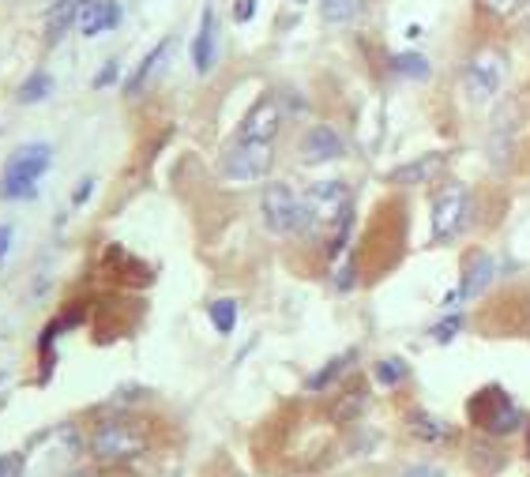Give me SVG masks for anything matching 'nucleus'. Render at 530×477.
<instances>
[{
	"label": "nucleus",
	"mask_w": 530,
	"mask_h": 477,
	"mask_svg": "<svg viewBox=\"0 0 530 477\" xmlns=\"http://www.w3.org/2000/svg\"><path fill=\"white\" fill-rule=\"evenodd\" d=\"M170 46H173L170 38H162V42H158V46L151 49L147 57H143L140 68H136V72H132V79H128V87H125L128 94H140L143 87H147V83L155 79V72L162 68V64H166V57H170Z\"/></svg>",
	"instance_id": "dca6fc26"
},
{
	"label": "nucleus",
	"mask_w": 530,
	"mask_h": 477,
	"mask_svg": "<svg viewBox=\"0 0 530 477\" xmlns=\"http://www.w3.org/2000/svg\"><path fill=\"white\" fill-rule=\"evenodd\" d=\"M91 188H94V181H91V177H87V181H83V185L76 188V203H87V196H91Z\"/></svg>",
	"instance_id": "2f4dec72"
},
{
	"label": "nucleus",
	"mask_w": 530,
	"mask_h": 477,
	"mask_svg": "<svg viewBox=\"0 0 530 477\" xmlns=\"http://www.w3.org/2000/svg\"><path fill=\"white\" fill-rule=\"evenodd\" d=\"M294 4H309V0H294Z\"/></svg>",
	"instance_id": "72a5a7b5"
},
{
	"label": "nucleus",
	"mask_w": 530,
	"mask_h": 477,
	"mask_svg": "<svg viewBox=\"0 0 530 477\" xmlns=\"http://www.w3.org/2000/svg\"><path fill=\"white\" fill-rule=\"evenodd\" d=\"M121 16H125V12H121L117 0H91L83 19H79V31L87 34V38H98V34H106V31H117V27H121Z\"/></svg>",
	"instance_id": "4468645a"
},
{
	"label": "nucleus",
	"mask_w": 530,
	"mask_h": 477,
	"mask_svg": "<svg viewBox=\"0 0 530 477\" xmlns=\"http://www.w3.org/2000/svg\"><path fill=\"white\" fill-rule=\"evenodd\" d=\"M49 162H53V151L46 143H23L12 151L8 166H4V177H0V196L4 200H31L38 192V181L46 177Z\"/></svg>",
	"instance_id": "f03ea898"
},
{
	"label": "nucleus",
	"mask_w": 530,
	"mask_h": 477,
	"mask_svg": "<svg viewBox=\"0 0 530 477\" xmlns=\"http://www.w3.org/2000/svg\"><path fill=\"white\" fill-rule=\"evenodd\" d=\"M49 94H53V76H49V72H34V76H27L19 83L16 98L23 106H34V102H42Z\"/></svg>",
	"instance_id": "aec40b11"
},
{
	"label": "nucleus",
	"mask_w": 530,
	"mask_h": 477,
	"mask_svg": "<svg viewBox=\"0 0 530 477\" xmlns=\"http://www.w3.org/2000/svg\"><path fill=\"white\" fill-rule=\"evenodd\" d=\"M282 128V109L275 98H260L256 106L245 113V121H241V132L237 139H245V143H275Z\"/></svg>",
	"instance_id": "1a4fd4ad"
},
{
	"label": "nucleus",
	"mask_w": 530,
	"mask_h": 477,
	"mask_svg": "<svg viewBox=\"0 0 530 477\" xmlns=\"http://www.w3.org/2000/svg\"><path fill=\"white\" fill-rule=\"evenodd\" d=\"M343 154L346 143L339 136V128H331V124H312L301 136V162H309V166H324V162H335Z\"/></svg>",
	"instance_id": "9d476101"
},
{
	"label": "nucleus",
	"mask_w": 530,
	"mask_h": 477,
	"mask_svg": "<svg viewBox=\"0 0 530 477\" xmlns=\"http://www.w3.org/2000/svg\"><path fill=\"white\" fill-rule=\"evenodd\" d=\"M68 477H98V474H91V470H76V474H68Z\"/></svg>",
	"instance_id": "473e14b6"
},
{
	"label": "nucleus",
	"mask_w": 530,
	"mask_h": 477,
	"mask_svg": "<svg viewBox=\"0 0 530 477\" xmlns=\"http://www.w3.org/2000/svg\"><path fill=\"white\" fill-rule=\"evenodd\" d=\"M207 316H211V324H215L219 335H230L237 327V301L234 297H219V301H211Z\"/></svg>",
	"instance_id": "4be33fe9"
},
{
	"label": "nucleus",
	"mask_w": 530,
	"mask_h": 477,
	"mask_svg": "<svg viewBox=\"0 0 530 477\" xmlns=\"http://www.w3.org/2000/svg\"><path fill=\"white\" fill-rule=\"evenodd\" d=\"M252 12H256V0H237V4H234V19H237V23H249Z\"/></svg>",
	"instance_id": "c756f323"
},
{
	"label": "nucleus",
	"mask_w": 530,
	"mask_h": 477,
	"mask_svg": "<svg viewBox=\"0 0 530 477\" xmlns=\"http://www.w3.org/2000/svg\"><path fill=\"white\" fill-rule=\"evenodd\" d=\"M470 417L478 421V429H485L489 436H508L523 425V414H519V406H515L500 387H485L474 395L470 402Z\"/></svg>",
	"instance_id": "0eeeda50"
},
{
	"label": "nucleus",
	"mask_w": 530,
	"mask_h": 477,
	"mask_svg": "<svg viewBox=\"0 0 530 477\" xmlns=\"http://www.w3.org/2000/svg\"><path fill=\"white\" fill-rule=\"evenodd\" d=\"M305 200V215H309V233L312 230H331V252H339L343 241L350 237L354 226V200H350V188L343 181H316L309 185V192L301 196Z\"/></svg>",
	"instance_id": "f257e3e1"
},
{
	"label": "nucleus",
	"mask_w": 530,
	"mask_h": 477,
	"mask_svg": "<svg viewBox=\"0 0 530 477\" xmlns=\"http://www.w3.org/2000/svg\"><path fill=\"white\" fill-rule=\"evenodd\" d=\"M504 76H508L504 53H500L497 46H485V49H478L467 61V68H463V91H467V98L474 106H485V102H493L500 94Z\"/></svg>",
	"instance_id": "20e7f679"
},
{
	"label": "nucleus",
	"mask_w": 530,
	"mask_h": 477,
	"mask_svg": "<svg viewBox=\"0 0 530 477\" xmlns=\"http://www.w3.org/2000/svg\"><path fill=\"white\" fill-rule=\"evenodd\" d=\"M117 76H121V64L110 61L106 68H102V72H98V76H94V87H98V91H102V87H113V83H117Z\"/></svg>",
	"instance_id": "cd10ccee"
},
{
	"label": "nucleus",
	"mask_w": 530,
	"mask_h": 477,
	"mask_svg": "<svg viewBox=\"0 0 530 477\" xmlns=\"http://www.w3.org/2000/svg\"><path fill=\"white\" fill-rule=\"evenodd\" d=\"M448 166V158L444 154H421L414 162H406L399 170L388 173V185H399V188H418V185H429V181H437L440 173Z\"/></svg>",
	"instance_id": "f8f14e48"
},
{
	"label": "nucleus",
	"mask_w": 530,
	"mask_h": 477,
	"mask_svg": "<svg viewBox=\"0 0 530 477\" xmlns=\"http://www.w3.org/2000/svg\"><path fill=\"white\" fill-rule=\"evenodd\" d=\"M429 218H433V241H452V237H459L470 218V188L459 185V181H448L433 196Z\"/></svg>",
	"instance_id": "423d86ee"
},
{
	"label": "nucleus",
	"mask_w": 530,
	"mask_h": 477,
	"mask_svg": "<svg viewBox=\"0 0 530 477\" xmlns=\"http://www.w3.org/2000/svg\"><path fill=\"white\" fill-rule=\"evenodd\" d=\"M91 451L102 462H132L147 451V436L132 421H102L91 432Z\"/></svg>",
	"instance_id": "39448f33"
},
{
	"label": "nucleus",
	"mask_w": 530,
	"mask_h": 477,
	"mask_svg": "<svg viewBox=\"0 0 530 477\" xmlns=\"http://www.w3.org/2000/svg\"><path fill=\"white\" fill-rule=\"evenodd\" d=\"M365 12V0H320V16L328 23H354Z\"/></svg>",
	"instance_id": "6ab92c4d"
},
{
	"label": "nucleus",
	"mask_w": 530,
	"mask_h": 477,
	"mask_svg": "<svg viewBox=\"0 0 530 477\" xmlns=\"http://www.w3.org/2000/svg\"><path fill=\"white\" fill-rule=\"evenodd\" d=\"M403 477H444V470L437 466H429V462H414V466H406Z\"/></svg>",
	"instance_id": "c85d7f7f"
},
{
	"label": "nucleus",
	"mask_w": 530,
	"mask_h": 477,
	"mask_svg": "<svg viewBox=\"0 0 530 477\" xmlns=\"http://www.w3.org/2000/svg\"><path fill=\"white\" fill-rule=\"evenodd\" d=\"M478 8L489 12V16H497V19H508L523 8V0H478Z\"/></svg>",
	"instance_id": "a878e982"
},
{
	"label": "nucleus",
	"mask_w": 530,
	"mask_h": 477,
	"mask_svg": "<svg viewBox=\"0 0 530 477\" xmlns=\"http://www.w3.org/2000/svg\"><path fill=\"white\" fill-rule=\"evenodd\" d=\"M275 162V147L271 143H245L237 139L230 151L222 154V177L226 181H260L267 177Z\"/></svg>",
	"instance_id": "6e6552de"
},
{
	"label": "nucleus",
	"mask_w": 530,
	"mask_h": 477,
	"mask_svg": "<svg viewBox=\"0 0 530 477\" xmlns=\"http://www.w3.org/2000/svg\"><path fill=\"white\" fill-rule=\"evenodd\" d=\"M27 459L23 455H0V477H23Z\"/></svg>",
	"instance_id": "bb28decb"
},
{
	"label": "nucleus",
	"mask_w": 530,
	"mask_h": 477,
	"mask_svg": "<svg viewBox=\"0 0 530 477\" xmlns=\"http://www.w3.org/2000/svg\"><path fill=\"white\" fill-rule=\"evenodd\" d=\"M354 357H358V350H346V354L331 357V361H328V365H324V369H320V372H312L309 380H305V387H309V391H324V387H328V384H335V380L343 376V372H346V365H354Z\"/></svg>",
	"instance_id": "a211bd4d"
},
{
	"label": "nucleus",
	"mask_w": 530,
	"mask_h": 477,
	"mask_svg": "<svg viewBox=\"0 0 530 477\" xmlns=\"http://www.w3.org/2000/svg\"><path fill=\"white\" fill-rule=\"evenodd\" d=\"M0 384H4V372H0Z\"/></svg>",
	"instance_id": "f704fd0d"
},
{
	"label": "nucleus",
	"mask_w": 530,
	"mask_h": 477,
	"mask_svg": "<svg viewBox=\"0 0 530 477\" xmlns=\"http://www.w3.org/2000/svg\"><path fill=\"white\" fill-rule=\"evenodd\" d=\"M8 248H12V226H0V263L8 256Z\"/></svg>",
	"instance_id": "7c9ffc66"
},
{
	"label": "nucleus",
	"mask_w": 530,
	"mask_h": 477,
	"mask_svg": "<svg viewBox=\"0 0 530 477\" xmlns=\"http://www.w3.org/2000/svg\"><path fill=\"white\" fill-rule=\"evenodd\" d=\"M459 331H463V316H459V312H452V316H444V320H440V324L433 327L429 335H433V342L448 346V342H452L455 335H459Z\"/></svg>",
	"instance_id": "393cba45"
},
{
	"label": "nucleus",
	"mask_w": 530,
	"mask_h": 477,
	"mask_svg": "<svg viewBox=\"0 0 530 477\" xmlns=\"http://www.w3.org/2000/svg\"><path fill=\"white\" fill-rule=\"evenodd\" d=\"M91 0H53L49 4V16H46V38L49 42H61L64 31L79 27V19L87 12Z\"/></svg>",
	"instance_id": "2eb2a0df"
},
{
	"label": "nucleus",
	"mask_w": 530,
	"mask_h": 477,
	"mask_svg": "<svg viewBox=\"0 0 530 477\" xmlns=\"http://www.w3.org/2000/svg\"><path fill=\"white\" fill-rule=\"evenodd\" d=\"M376 384L380 387H388V391H395V387L403 384L406 376H410V369H406V361L403 357H384V361H376Z\"/></svg>",
	"instance_id": "412c9836"
},
{
	"label": "nucleus",
	"mask_w": 530,
	"mask_h": 477,
	"mask_svg": "<svg viewBox=\"0 0 530 477\" xmlns=\"http://www.w3.org/2000/svg\"><path fill=\"white\" fill-rule=\"evenodd\" d=\"M388 68L395 72L399 79H429V61L421 57L418 49H406V53H395V57H388Z\"/></svg>",
	"instance_id": "f3484780"
},
{
	"label": "nucleus",
	"mask_w": 530,
	"mask_h": 477,
	"mask_svg": "<svg viewBox=\"0 0 530 477\" xmlns=\"http://www.w3.org/2000/svg\"><path fill=\"white\" fill-rule=\"evenodd\" d=\"M493 256L489 252H470L467 256V263H463V282H459V297H478V293H485L489 290V282H493Z\"/></svg>",
	"instance_id": "ddd939ff"
},
{
	"label": "nucleus",
	"mask_w": 530,
	"mask_h": 477,
	"mask_svg": "<svg viewBox=\"0 0 530 477\" xmlns=\"http://www.w3.org/2000/svg\"><path fill=\"white\" fill-rule=\"evenodd\" d=\"M215 57H219V19H215V8H203L200 31L192 38V64H196V72L207 76L215 68Z\"/></svg>",
	"instance_id": "9b49d317"
},
{
	"label": "nucleus",
	"mask_w": 530,
	"mask_h": 477,
	"mask_svg": "<svg viewBox=\"0 0 530 477\" xmlns=\"http://www.w3.org/2000/svg\"><path fill=\"white\" fill-rule=\"evenodd\" d=\"M410 425H414V436H421V440H429V444H440V440H448V429L440 425L437 417L425 414V410H418V414H410Z\"/></svg>",
	"instance_id": "5701e85b"
},
{
	"label": "nucleus",
	"mask_w": 530,
	"mask_h": 477,
	"mask_svg": "<svg viewBox=\"0 0 530 477\" xmlns=\"http://www.w3.org/2000/svg\"><path fill=\"white\" fill-rule=\"evenodd\" d=\"M260 215L271 233H309V215H305V200L297 196L286 181H271L260 196Z\"/></svg>",
	"instance_id": "7ed1b4c3"
},
{
	"label": "nucleus",
	"mask_w": 530,
	"mask_h": 477,
	"mask_svg": "<svg viewBox=\"0 0 530 477\" xmlns=\"http://www.w3.org/2000/svg\"><path fill=\"white\" fill-rule=\"evenodd\" d=\"M527 31H530V27H527Z\"/></svg>",
	"instance_id": "c9c22d12"
},
{
	"label": "nucleus",
	"mask_w": 530,
	"mask_h": 477,
	"mask_svg": "<svg viewBox=\"0 0 530 477\" xmlns=\"http://www.w3.org/2000/svg\"><path fill=\"white\" fill-rule=\"evenodd\" d=\"M365 406H369V395H365V391H350V395H343V402L335 406V421H354V417L365 414Z\"/></svg>",
	"instance_id": "b1692460"
}]
</instances>
